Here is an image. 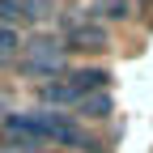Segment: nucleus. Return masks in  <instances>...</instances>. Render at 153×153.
<instances>
[{
	"instance_id": "obj_8",
	"label": "nucleus",
	"mask_w": 153,
	"mask_h": 153,
	"mask_svg": "<svg viewBox=\"0 0 153 153\" xmlns=\"http://www.w3.org/2000/svg\"><path fill=\"white\" fill-rule=\"evenodd\" d=\"M94 13L106 22H128L132 17V0H94Z\"/></svg>"
},
{
	"instance_id": "obj_1",
	"label": "nucleus",
	"mask_w": 153,
	"mask_h": 153,
	"mask_svg": "<svg viewBox=\"0 0 153 153\" xmlns=\"http://www.w3.org/2000/svg\"><path fill=\"white\" fill-rule=\"evenodd\" d=\"M17 72L34 76V81H51V76L68 72L64 68V43L51 34H34L22 43V55H17Z\"/></svg>"
},
{
	"instance_id": "obj_2",
	"label": "nucleus",
	"mask_w": 153,
	"mask_h": 153,
	"mask_svg": "<svg viewBox=\"0 0 153 153\" xmlns=\"http://www.w3.org/2000/svg\"><path fill=\"white\" fill-rule=\"evenodd\" d=\"M111 34L102 22L89 17H64V51H106Z\"/></svg>"
},
{
	"instance_id": "obj_9",
	"label": "nucleus",
	"mask_w": 153,
	"mask_h": 153,
	"mask_svg": "<svg viewBox=\"0 0 153 153\" xmlns=\"http://www.w3.org/2000/svg\"><path fill=\"white\" fill-rule=\"evenodd\" d=\"M0 149H9V132H4V123H0Z\"/></svg>"
},
{
	"instance_id": "obj_6",
	"label": "nucleus",
	"mask_w": 153,
	"mask_h": 153,
	"mask_svg": "<svg viewBox=\"0 0 153 153\" xmlns=\"http://www.w3.org/2000/svg\"><path fill=\"white\" fill-rule=\"evenodd\" d=\"M111 94L106 89H98V94H85V98L81 102H76V111H81V115H89V119H106V115H111Z\"/></svg>"
},
{
	"instance_id": "obj_10",
	"label": "nucleus",
	"mask_w": 153,
	"mask_h": 153,
	"mask_svg": "<svg viewBox=\"0 0 153 153\" xmlns=\"http://www.w3.org/2000/svg\"><path fill=\"white\" fill-rule=\"evenodd\" d=\"M0 153H22V149H0Z\"/></svg>"
},
{
	"instance_id": "obj_3",
	"label": "nucleus",
	"mask_w": 153,
	"mask_h": 153,
	"mask_svg": "<svg viewBox=\"0 0 153 153\" xmlns=\"http://www.w3.org/2000/svg\"><path fill=\"white\" fill-rule=\"evenodd\" d=\"M51 13V0H0V26H34Z\"/></svg>"
},
{
	"instance_id": "obj_7",
	"label": "nucleus",
	"mask_w": 153,
	"mask_h": 153,
	"mask_svg": "<svg viewBox=\"0 0 153 153\" xmlns=\"http://www.w3.org/2000/svg\"><path fill=\"white\" fill-rule=\"evenodd\" d=\"M22 55V34L13 26H0V64H17Z\"/></svg>"
},
{
	"instance_id": "obj_5",
	"label": "nucleus",
	"mask_w": 153,
	"mask_h": 153,
	"mask_svg": "<svg viewBox=\"0 0 153 153\" xmlns=\"http://www.w3.org/2000/svg\"><path fill=\"white\" fill-rule=\"evenodd\" d=\"M64 76L76 85V94H81V98H85V94H98V89L111 85V72H106V68H68Z\"/></svg>"
},
{
	"instance_id": "obj_4",
	"label": "nucleus",
	"mask_w": 153,
	"mask_h": 153,
	"mask_svg": "<svg viewBox=\"0 0 153 153\" xmlns=\"http://www.w3.org/2000/svg\"><path fill=\"white\" fill-rule=\"evenodd\" d=\"M38 98H43V106L60 111V106H76V102H81V94H76V85L60 72V76H51V81L38 85Z\"/></svg>"
}]
</instances>
